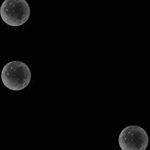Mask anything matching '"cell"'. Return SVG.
I'll list each match as a JSON object with an SVG mask.
<instances>
[{
    "mask_svg": "<svg viewBox=\"0 0 150 150\" xmlns=\"http://www.w3.org/2000/svg\"><path fill=\"white\" fill-rule=\"evenodd\" d=\"M1 78L5 86L10 90L19 91L26 87L31 79L30 70L25 63L13 61L7 64L2 69Z\"/></svg>",
    "mask_w": 150,
    "mask_h": 150,
    "instance_id": "obj_1",
    "label": "cell"
},
{
    "mask_svg": "<svg viewBox=\"0 0 150 150\" xmlns=\"http://www.w3.org/2000/svg\"><path fill=\"white\" fill-rule=\"evenodd\" d=\"M0 13L6 24L18 26L24 24L28 20L30 9L25 0H6L2 4Z\"/></svg>",
    "mask_w": 150,
    "mask_h": 150,
    "instance_id": "obj_2",
    "label": "cell"
},
{
    "mask_svg": "<svg viewBox=\"0 0 150 150\" xmlns=\"http://www.w3.org/2000/svg\"><path fill=\"white\" fill-rule=\"evenodd\" d=\"M120 146L123 150H144L149 143L146 131L137 125H131L124 129L119 139Z\"/></svg>",
    "mask_w": 150,
    "mask_h": 150,
    "instance_id": "obj_3",
    "label": "cell"
}]
</instances>
